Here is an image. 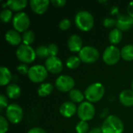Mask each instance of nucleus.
Listing matches in <instances>:
<instances>
[{
  "label": "nucleus",
  "mask_w": 133,
  "mask_h": 133,
  "mask_svg": "<svg viewBox=\"0 0 133 133\" xmlns=\"http://www.w3.org/2000/svg\"><path fill=\"white\" fill-rule=\"evenodd\" d=\"M101 129L103 133H123L124 125L118 117L110 115L104 121Z\"/></svg>",
  "instance_id": "nucleus-1"
},
{
  "label": "nucleus",
  "mask_w": 133,
  "mask_h": 133,
  "mask_svg": "<svg viewBox=\"0 0 133 133\" xmlns=\"http://www.w3.org/2000/svg\"><path fill=\"white\" fill-rule=\"evenodd\" d=\"M75 23L82 31L90 30L94 24L93 15L88 11H79L75 16Z\"/></svg>",
  "instance_id": "nucleus-2"
},
{
  "label": "nucleus",
  "mask_w": 133,
  "mask_h": 133,
  "mask_svg": "<svg viewBox=\"0 0 133 133\" xmlns=\"http://www.w3.org/2000/svg\"><path fill=\"white\" fill-rule=\"evenodd\" d=\"M105 93V88L101 83H94L90 85L85 90L84 95L87 101L95 103L101 101Z\"/></svg>",
  "instance_id": "nucleus-3"
},
{
  "label": "nucleus",
  "mask_w": 133,
  "mask_h": 133,
  "mask_svg": "<svg viewBox=\"0 0 133 133\" xmlns=\"http://www.w3.org/2000/svg\"><path fill=\"white\" fill-rule=\"evenodd\" d=\"M17 58L23 64H30L33 62L37 55L35 50L30 45L20 44L16 52Z\"/></svg>",
  "instance_id": "nucleus-4"
},
{
  "label": "nucleus",
  "mask_w": 133,
  "mask_h": 133,
  "mask_svg": "<svg viewBox=\"0 0 133 133\" xmlns=\"http://www.w3.org/2000/svg\"><path fill=\"white\" fill-rule=\"evenodd\" d=\"M48 74V72L45 66L41 65H35L30 68L27 76L31 82L40 83L47 79Z\"/></svg>",
  "instance_id": "nucleus-5"
},
{
  "label": "nucleus",
  "mask_w": 133,
  "mask_h": 133,
  "mask_svg": "<svg viewBox=\"0 0 133 133\" xmlns=\"http://www.w3.org/2000/svg\"><path fill=\"white\" fill-rule=\"evenodd\" d=\"M30 20L28 16V15L24 12H19L16 13L12 19V25L14 27V30L16 31L23 32L28 30L27 29L30 26Z\"/></svg>",
  "instance_id": "nucleus-6"
},
{
  "label": "nucleus",
  "mask_w": 133,
  "mask_h": 133,
  "mask_svg": "<svg viewBox=\"0 0 133 133\" xmlns=\"http://www.w3.org/2000/svg\"><path fill=\"white\" fill-rule=\"evenodd\" d=\"M98 50L92 46H85L79 52V57L80 60L87 64H92L96 62L99 58Z\"/></svg>",
  "instance_id": "nucleus-7"
},
{
  "label": "nucleus",
  "mask_w": 133,
  "mask_h": 133,
  "mask_svg": "<svg viewBox=\"0 0 133 133\" xmlns=\"http://www.w3.org/2000/svg\"><path fill=\"white\" fill-rule=\"evenodd\" d=\"M103 61L109 65H114L118 62L121 56V51L115 45L108 46L103 53Z\"/></svg>",
  "instance_id": "nucleus-8"
},
{
  "label": "nucleus",
  "mask_w": 133,
  "mask_h": 133,
  "mask_svg": "<svg viewBox=\"0 0 133 133\" xmlns=\"http://www.w3.org/2000/svg\"><path fill=\"white\" fill-rule=\"evenodd\" d=\"M95 108L92 103L84 101L77 108V115L81 121L88 122L94 118L95 115Z\"/></svg>",
  "instance_id": "nucleus-9"
},
{
  "label": "nucleus",
  "mask_w": 133,
  "mask_h": 133,
  "mask_svg": "<svg viewBox=\"0 0 133 133\" xmlns=\"http://www.w3.org/2000/svg\"><path fill=\"white\" fill-rule=\"evenodd\" d=\"M6 118L12 124L19 123L23 117L22 108L17 104H11L6 108Z\"/></svg>",
  "instance_id": "nucleus-10"
},
{
  "label": "nucleus",
  "mask_w": 133,
  "mask_h": 133,
  "mask_svg": "<svg viewBox=\"0 0 133 133\" xmlns=\"http://www.w3.org/2000/svg\"><path fill=\"white\" fill-rule=\"evenodd\" d=\"M56 88L61 92H70L74 89L75 80L72 76L67 75L59 76L55 81Z\"/></svg>",
  "instance_id": "nucleus-11"
},
{
  "label": "nucleus",
  "mask_w": 133,
  "mask_h": 133,
  "mask_svg": "<svg viewBox=\"0 0 133 133\" xmlns=\"http://www.w3.org/2000/svg\"><path fill=\"white\" fill-rule=\"evenodd\" d=\"M45 67L48 72L52 74H58L63 69V64L57 56H50L45 61Z\"/></svg>",
  "instance_id": "nucleus-12"
},
{
  "label": "nucleus",
  "mask_w": 133,
  "mask_h": 133,
  "mask_svg": "<svg viewBox=\"0 0 133 133\" xmlns=\"http://www.w3.org/2000/svg\"><path fill=\"white\" fill-rule=\"evenodd\" d=\"M116 26L121 31H127L133 26V18L129 15H121L116 19Z\"/></svg>",
  "instance_id": "nucleus-13"
},
{
  "label": "nucleus",
  "mask_w": 133,
  "mask_h": 133,
  "mask_svg": "<svg viewBox=\"0 0 133 133\" xmlns=\"http://www.w3.org/2000/svg\"><path fill=\"white\" fill-rule=\"evenodd\" d=\"M50 2L48 0H31L30 5L36 14H44L48 9Z\"/></svg>",
  "instance_id": "nucleus-14"
},
{
  "label": "nucleus",
  "mask_w": 133,
  "mask_h": 133,
  "mask_svg": "<svg viewBox=\"0 0 133 133\" xmlns=\"http://www.w3.org/2000/svg\"><path fill=\"white\" fill-rule=\"evenodd\" d=\"M77 111L76 106L75 103L72 101H66L63 103L60 108H59V112L60 114L65 117V118H71L72 117Z\"/></svg>",
  "instance_id": "nucleus-15"
},
{
  "label": "nucleus",
  "mask_w": 133,
  "mask_h": 133,
  "mask_svg": "<svg viewBox=\"0 0 133 133\" xmlns=\"http://www.w3.org/2000/svg\"><path fill=\"white\" fill-rule=\"evenodd\" d=\"M69 49L72 52H79L83 47V41L81 37L77 34H72L67 42Z\"/></svg>",
  "instance_id": "nucleus-16"
},
{
  "label": "nucleus",
  "mask_w": 133,
  "mask_h": 133,
  "mask_svg": "<svg viewBox=\"0 0 133 133\" xmlns=\"http://www.w3.org/2000/svg\"><path fill=\"white\" fill-rule=\"evenodd\" d=\"M5 40L6 41L10 44L13 46L20 45V43L22 41V37L20 36L19 33L16 31V30H9L6 32L5 35Z\"/></svg>",
  "instance_id": "nucleus-17"
},
{
  "label": "nucleus",
  "mask_w": 133,
  "mask_h": 133,
  "mask_svg": "<svg viewBox=\"0 0 133 133\" xmlns=\"http://www.w3.org/2000/svg\"><path fill=\"white\" fill-rule=\"evenodd\" d=\"M119 101L121 104L125 107L133 106V90H125L121 92L119 95Z\"/></svg>",
  "instance_id": "nucleus-18"
},
{
  "label": "nucleus",
  "mask_w": 133,
  "mask_h": 133,
  "mask_svg": "<svg viewBox=\"0 0 133 133\" xmlns=\"http://www.w3.org/2000/svg\"><path fill=\"white\" fill-rule=\"evenodd\" d=\"M21 94L20 87L16 83H11L6 87V95L10 99H16Z\"/></svg>",
  "instance_id": "nucleus-19"
},
{
  "label": "nucleus",
  "mask_w": 133,
  "mask_h": 133,
  "mask_svg": "<svg viewBox=\"0 0 133 133\" xmlns=\"http://www.w3.org/2000/svg\"><path fill=\"white\" fill-rule=\"evenodd\" d=\"M0 84L1 86H5L9 84L12 79V73L10 70L5 66H1L0 68Z\"/></svg>",
  "instance_id": "nucleus-20"
},
{
  "label": "nucleus",
  "mask_w": 133,
  "mask_h": 133,
  "mask_svg": "<svg viewBox=\"0 0 133 133\" xmlns=\"http://www.w3.org/2000/svg\"><path fill=\"white\" fill-rule=\"evenodd\" d=\"M7 2V6L12 11H20L27 5L26 0H9Z\"/></svg>",
  "instance_id": "nucleus-21"
},
{
  "label": "nucleus",
  "mask_w": 133,
  "mask_h": 133,
  "mask_svg": "<svg viewBox=\"0 0 133 133\" xmlns=\"http://www.w3.org/2000/svg\"><path fill=\"white\" fill-rule=\"evenodd\" d=\"M122 37H123L122 31H121L118 28L113 29L109 33V35H108L109 41L112 44V45H115V44H118V43H120L122 39Z\"/></svg>",
  "instance_id": "nucleus-22"
},
{
  "label": "nucleus",
  "mask_w": 133,
  "mask_h": 133,
  "mask_svg": "<svg viewBox=\"0 0 133 133\" xmlns=\"http://www.w3.org/2000/svg\"><path fill=\"white\" fill-rule=\"evenodd\" d=\"M121 56L122 58L128 62L133 60V45L132 44H126L121 50Z\"/></svg>",
  "instance_id": "nucleus-23"
},
{
  "label": "nucleus",
  "mask_w": 133,
  "mask_h": 133,
  "mask_svg": "<svg viewBox=\"0 0 133 133\" xmlns=\"http://www.w3.org/2000/svg\"><path fill=\"white\" fill-rule=\"evenodd\" d=\"M53 89H54V87L51 83H44L39 87L37 90V94L40 97H47L51 94Z\"/></svg>",
  "instance_id": "nucleus-24"
},
{
  "label": "nucleus",
  "mask_w": 133,
  "mask_h": 133,
  "mask_svg": "<svg viewBox=\"0 0 133 133\" xmlns=\"http://www.w3.org/2000/svg\"><path fill=\"white\" fill-rule=\"evenodd\" d=\"M69 96L72 102L73 103H83V101L85 97L84 94H83L79 90L73 89L69 93Z\"/></svg>",
  "instance_id": "nucleus-25"
},
{
  "label": "nucleus",
  "mask_w": 133,
  "mask_h": 133,
  "mask_svg": "<svg viewBox=\"0 0 133 133\" xmlns=\"http://www.w3.org/2000/svg\"><path fill=\"white\" fill-rule=\"evenodd\" d=\"M81 60L79 57L77 56H70L66 60V66L70 69H77L81 63Z\"/></svg>",
  "instance_id": "nucleus-26"
},
{
  "label": "nucleus",
  "mask_w": 133,
  "mask_h": 133,
  "mask_svg": "<svg viewBox=\"0 0 133 133\" xmlns=\"http://www.w3.org/2000/svg\"><path fill=\"white\" fill-rule=\"evenodd\" d=\"M36 55L40 58H48V57H50V53H49V50L48 46L45 45H40L38 46L36 50Z\"/></svg>",
  "instance_id": "nucleus-27"
},
{
  "label": "nucleus",
  "mask_w": 133,
  "mask_h": 133,
  "mask_svg": "<svg viewBox=\"0 0 133 133\" xmlns=\"http://www.w3.org/2000/svg\"><path fill=\"white\" fill-rule=\"evenodd\" d=\"M35 40V34L32 30H26L23 34L22 41L23 44L30 45Z\"/></svg>",
  "instance_id": "nucleus-28"
},
{
  "label": "nucleus",
  "mask_w": 133,
  "mask_h": 133,
  "mask_svg": "<svg viewBox=\"0 0 133 133\" xmlns=\"http://www.w3.org/2000/svg\"><path fill=\"white\" fill-rule=\"evenodd\" d=\"M0 18H1V20L3 23H9V21L12 20V10L9 9H3L0 13Z\"/></svg>",
  "instance_id": "nucleus-29"
},
{
  "label": "nucleus",
  "mask_w": 133,
  "mask_h": 133,
  "mask_svg": "<svg viewBox=\"0 0 133 133\" xmlns=\"http://www.w3.org/2000/svg\"><path fill=\"white\" fill-rule=\"evenodd\" d=\"M76 131L77 133L89 132V125L87 122L80 121L76 126Z\"/></svg>",
  "instance_id": "nucleus-30"
},
{
  "label": "nucleus",
  "mask_w": 133,
  "mask_h": 133,
  "mask_svg": "<svg viewBox=\"0 0 133 133\" xmlns=\"http://www.w3.org/2000/svg\"><path fill=\"white\" fill-rule=\"evenodd\" d=\"M9 129V123L7 119L1 115L0 116V133H5Z\"/></svg>",
  "instance_id": "nucleus-31"
},
{
  "label": "nucleus",
  "mask_w": 133,
  "mask_h": 133,
  "mask_svg": "<svg viewBox=\"0 0 133 133\" xmlns=\"http://www.w3.org/2000/svg\"><path fill=\"white\" fill-rule=\"evenodd\" d=\"M58 26L62 30H66L71 26V21L69 19H63L60 21Z\"/></svg>",
  "instance_id": "nucleus-32"
},
{
  "label": "nucleus",
  "mask_w": 133,
  "mask_h": 133,
  "mask_svg": "<svg viewBox=\"0 0 133 133\" xmlns=\"http://www.w3.org/2000/svg\"><path fill=\"white\" fill-rule=\"evenodd\" d=\"M103 25L108 28L116 26V19L112 18H105L103 21Z\"/></svg>",
  "instance_id": "nucleus-33"
},
{
  "label": "nucleus",
  "mask_w": 133,
  "mask_h": 133,
  "mask_svg": "<svg viewBox=\"0 0 133 133\" xmlns=\"http://www.w3.org/2000/svg\"><path fill=\"white\" fill-rule=\"evenodd\" d=\"M48 50H49V53H50V56H56L58 53V48L55 44H50L49 45H48Z\"/></svg>",
  "instance_id": "nucleus-34"
},
{
  "label": "nucleus",
  "mask_w": 133,
  "mask_h": 133,
  "mask_svg": "<svg viewBox=\"0 0 133 133\" xmlns=\"http://www.w3.org/2000/svg\"><path fill=\"white\" fill-rule=\"evenodd\" d=\"M8 101H7V97L6 96H5L4 94H1L0 95V111H2L3 109L7 108H8Z\"/></svg>",
  "instance_id": "nucleus-35"
},
{
  "label": "nucleus",
  "mask_w": 133,
  "mask_h": 133,
  "mask_svg": "<svg viewBox=\"0 0 133 133\" xmlns=\"http://www.w3.org/2000/svg\"><path fill=\"white\" fill-rule=\"evenodd\" d=\"M29 69L30 68H28V66L26 65V64H20L19 65L17 66V71L19 72V73H20L21 75H25V74H28L29 72Z\"/></svg>",
  "instance_id": "nucleus-36"
},
{
  "label": "nucleus",
  "mask_w": 133,
  "mask_h": 133,
  "mask_svg": "<svg viewBox=\"0 0 133 133\" xmlns=\"http://www.w3.org/2000/svg\"><path fill=\"white\" fill-rule=\"evenodd\" d=\"M51 2L54 5V6L56 7H63L66 4L65 0H51Z\"/></svg>",
  "instance_id": "nucleus-37"
},
{
  "label": "nucleus",
  "mask_w": 133,
  "mask_h": 133,
  "mask_svg": "<svg viewBox=\"0 0 133 133\" xmlns=\"http://www.w3.org/2000/svg\"><path fill=\"white\" fill-rule=\"evenodd\" d=\"M27 133H47L46 131L42 129V128H40V127H34V128H32L30 129L28 132Z\"/></svg>",
  "instance_id": "nucleus-38"
},
{
  "label": "nucleus",
  "mask_w": 133,
  "mask_h": 133,
  "mask_svg": "<svg viewBox=\"0 0 133 133\" xmlns=\"http://www.w3.org/2000/svg\"><path fill=\"white\" fill-rule=\"evenodd\" d=\"M127 12H128V14L129 16H130L131 17L133 18V1L129 2V4L128 5V7H127Z\"/></svg>",
  "instance_id": "nucleus-39"
},
{
  "label": "nucleus",
  "mask_w": 133,
  "mask_h": 133,
  "mask_svg": "<svg viewBox=\"0 0 133 133\" xmlns=\"http://www.w3.org/2000/svg\"><path fill=\"white\" fill-rule=\"evenodd\" d=\"M88 133H103V132H102L101 129H100V128H94V129H92L91 130H90Z\"/></svg>",
  "instance_id": "nucleus-40"
},
{
  "label": "nucleus",
  "mask_w": 133,
  "mask_h": 133,
  "mask_svg": "<svg viewBox=\"0 0 133 133\" xmlns=\"http://www.w3.org/2000/svg\"><path fill=\"white\" fill-rule=\"evenodd\" d=\"M117 12H118V8H117V7H114V8L111 9V13L115 14V13H117Z\"/></svg>",
  "instance_id": "nucleus-41"
},
{
  "label": "nucleus",
  "mask_w": 133,
  "mask_h": 133,
  "mask_svg": "<svg viewBox=\"0 0 133 133\" xmlns=\"http://www.w3.org/2000/svg\"><path fill=\"white\" fill-rule=\"evenodd\" d=\"M132 90H133V81L132 82Z\"/></svg>",
  "instance_id": "nucleus-42"
}]
</instances>
